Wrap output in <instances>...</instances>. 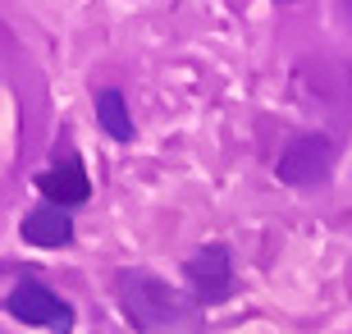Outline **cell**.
I'll use <instances>...</instances> for the list:
<instances>
[{
    "instance_id": "obj_1",
    "label": "cell",
    "mask_w": 352,
    "mask_h": 334,
    "mask_svg": "<svg viewBox=\"0 0 352 334\" xmlns=\"http://www.w3.org/2000/svg\"><path fill=\"white\" fill-rule=\"evenodd\" d=\"M119 307L142 334H192L197 311L183 293H174L165 280L146 275V270H124L115 280Z\"/></svg>"
},
{
    "instance_id": "obj_2",
    "label": "cell",
    "mask_w": 352,
    "mask_h": 334,
    "mask_svg": "<svg viewBox=\"0 0 352 334\" xmlns=\"http://www.w3.org/2000/svg\"><path fill=\"white\" fill-rule=\"evenodd\" d=\"M334 160H339V142L334 138H325V133H298V138L284 147L274 174H279V183H288V188H320V183L329 179Z\"/></svg>"
},
{
    "instance_id": "obj_3",
    "label": "cell",
    "mask_w": 352,
    "mask_h": 334,
    "mask_svg": "<svg viewBox=\"0 0 352 334\" xmlns=\"http://www.w3.org/2000/svg\"><path fill=\"white\" fill-rule=\"evenodd\" d=\"M183 280H188V289H192L197 302H206V307L224 302V298L234 293V257H229V247L224 243H206L197 257H188Z\"/></svg>"
},
{
    "instance_id": "obj_4",
    "label": "cell",
    "mask_w": 352,
    "mask_h": 334,
    "mask_svg": "<svg viewBox=\"0 0 352 334\" xmlns=\"http://www.w3.org/2000/svg\"><path fill=\"white\" fill-rule=\"evenodd\" d=\"M5 307H10V316H19L23 325H41V330H51V334H69L74 330V307L60 302V293H51V289L37 284V280H23L10 293Z\"/></svg>"
},
{
    "instance_id": "obj_5",
    "label": "cell",
    "mask_w": 352,
    "mask_h": 334,
    "mask_svg": "<svg viewBox=\"0 0 352 334\" xmlns=\"http://www.w3.org/2000/svg\"><path fill=\"white\" fill-rule=\"evenodd\" d=\"M37 188L41 197L51 206H82L91 197V179H87V169H82L78 156H69V160H60V165H51L46 174H37Z\"/></svg>"
},
{
    "instance_id": "obj_6",
    "label": "cell",
    "mask_w": 352,
    "mask_h": 334,
    "mask_svg": "<svg viewBox=\"0 0 352 334\" xmlns=\"http://www.w3.org/2000/svg\"><path fill=\"white\" fill-rule=\"evenodd\" d=\"M23 238L32 247H65L74 238V220H69L65 206H37V211H28L23 216Z\"/></svg>"
},
{
    "instance_id": "obj_7",
    "label": "cell",
    "mask_w": 352,
    "mask_h": 334,
    "mask_svg": "<svg viewBox=\"0 0 352 334\" xmlns=\"http://www.w3.org/2000/svg\"><path fill=\"white\" fill-rule=\"evenodd\" d=\"M96 124H101V129L110 133L115 142H133V115H129V101H124L115 87H105L101 96H96Z\"/></svg>"
},
{
    "instance_id": "obj_8",
    "label": "cell",
    "mask_w": 352,
    "mask_h": 334,
    "mask_svg": "<svg viewBox=\"0 0 352 334\" xmlns=\"http://www.w3.org/2000/svg\"><path fill=\"white\" fill-rule=\"evenodd\" d=\"M284 5H288V0H284Z\"/></svg>"
}]
</instances>
